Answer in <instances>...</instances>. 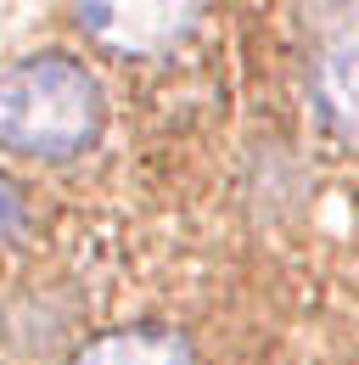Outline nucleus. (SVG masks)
Wrapping results in <instances>:
<instances>
[{
  "label": "nucleus",
  "mask_w": 359,
  "mask_h": 365,
  "mask_svg": "<svg viewBox=\"0 0 359 365\" xmlns=\"http://www.w3.org/2000/svg\"><path fill=\"white\" fill-rule=\"evenodd\" d=\"M107 118L101 85L79 56L62 51H40L23 56L11 68H0V146L23 152V158H79L95 146Z\"/></svg>",
  "instance_id": "nucleus-1"
},
{
  "label": "nucleus",
  "mask_w": 359,
  "mask_h": 365,
  "mask_svg": "<svg viewBox=\"0 0 359 365\" xmlns=\"http://www.w3.org/2000/svg\"><path fill=\"white\" fill-rule=\"evenodd\" d=\"M79 23L113 56H163L197 23V0H79Z\"/></svg>",
  "instance_id": "nucleus-2"
},
{
  "label": "nucleus",
  "mask_w": 359,
  "mask_h": 365,
  "mask_svg": "<svg viewBox=\"0 0 359 365\" xmlns=\"http://www.w3.org/2000/svg\"><path fill=\"white\" fill-rule=\"evenodd\" d=\"M73 365H197V354L169 326H130V331L90 337L73 354Z\"/></svg>",
  "instance_id": "nucleus-3"
},
{
  "label": "nucleus",
  "mask_w": 359,
  "mask_h": 365,
  "mask_svg": "<svg viewBox=\"0 0 359 365\" xmlns=\"http://www.w3.org/2000/svg\"><path fill=\"white\" fill-rule=\"evenodd\" d=\"M314 96H320V113L331 124V135L354 146V34H337L320 68H314Z\"/></svg>",
  "instance_id": "nucleus-4"
},
{
  "label": "nucleus",
  "mask_w": 359,
  "mask_h": 365,
  "mask_svg": "<svg viewBox=\"0 0 359 365\" xmlns=\"http://www.w3.org/2000/svg\"><path fill=\"white\" fill-rule=\"evenodd\" d=\"M28 220V208H23V197H17V185L0 180V236H11V230H23Z\"/></svg>",
  "instance_id": "nucleus-5"
},
{
  "label": "nucleus",
  "mask_w": 359,
  "mask_h": 365,
  "mask_svg": "<svg viewBox=\"0 0 359 365\" xmlns=\"http://www.w3.org/2000/svg\"><path fill=\"white\" fill-rule=\"evenodd\" d=\"M331 6H343V0H331ZM348 6H354V0H348Z\"/></svg>",
  "instance_id": "nucleus-6"
}]
</instances>
